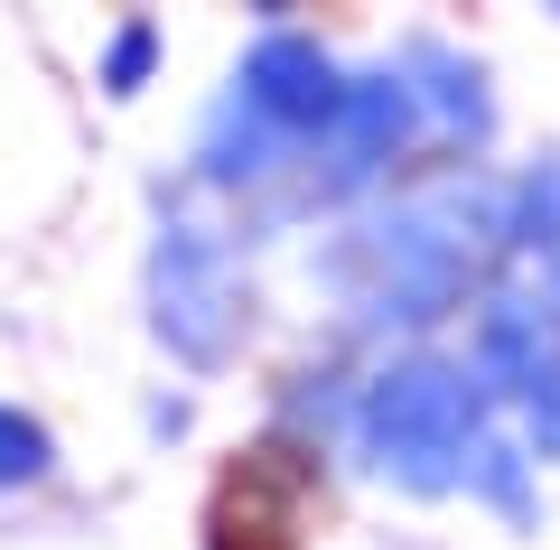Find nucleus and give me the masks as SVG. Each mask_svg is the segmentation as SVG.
<instances>
[{
  "instance_id": "nucleus-2",
  "label": "nucleus",
  "mask_w": 560,
  "mask_h": 550,
  "mask_svg": "<svg viewBox=\"0 0 560 550\" xmlns=\"http://www.w3.org/2000/svg\"><path fill=\"white\" fill-rule=\"evenodd\" d=\"M300 513H308V467H300L290 448H261V457H243L234 485H224L215 541H224V550H290Z\"/></svg>"
},
{
  "instance_id": "nucleus-4",
  "label": "nucleus",
  "mask_w": 560,
  "mask_h": 550,
  "mask_svg": "<svg viewBox=\"0 0 560 550\" xmlns=\"http://www.w3.org/2000/svg\"><path fill=\"white\" fill-rule=\"evenodd\" d=\"M47 467V438L28 430L20 411H0V485H10V476H38Z\"/></svg>"
},
{
  "instance_id": "nucleus-1",
  "label": "nucleus",
  "mask_w": 560,
  "mask_h": 550,
  "mask_svg": "<svg viewBox=\"0 0 560 550\" xmlns=\"http://www.w3.org/2000/svg\"><path fill=\"white\" fill-rule=\"evenodd\" d=\"M374 448L383 467H401L411 485H448L440 457H477V393L458 374H393L374 393Z\"/></svg>"
},
{
  "instance_id": "nucleus-3",
  "label": "nucleus",
  "mask_w": 560,
  "mask_h": 550,
  "mask_svg": "<svg viewBox=\"0 0 560 550\" xmlns=\"http://www.w3.org/2000/svg\"><path fill=\"white\" fill-rule=\"evenodd\" d=\"M523 243H560V159H541V177H523Z\"/></svg>"
}]
</instances>
